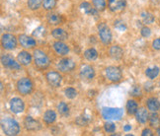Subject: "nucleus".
I'll list each match as a JSON object with an SVG mask.
<instances>
[{"mask_svg":"<svg viewBox=\"0 0 160 136\" xmlns=\"http://www.w3.org/2000/svg\"><path fill=\"white\" fill-rule=\"evenodd\" d=\"M1 127L5 135L8 136H15L20 132V125L14 119L11 117H5L1 120Z\"/></svg>","mask_w":160,"mask_h":136,"instance_id":"f257e3e1","label":"nucleus"},{"mask_svg":"<svg viewBox=\"0 0 160 136\" xmlns=\"http://www.w3.org/2000/svg\"><path fill=\"white\" fill-rule=\"evenodd\" d=\"M34 62L36 67L40 70L48 69V66L51 65V59L48 55L42 49H35L33 53Z\"/></svg>","mask_w":160,"mask_h":136,"instance_id":"f03ea898","label":"nucleus"},{"mask_svg":"<svg viewBox=\"0 0 160 136\" xmlns=\"http://www.w3.org/2000/svg\"><path fill=\"white\" fill-rule=\"evenodd\" d=\"M16 88H17V91L19 94H21L22 96H27V95H30L31 93L33 92L34 84L30 78L23 77L17 81Z\"/></svg>","mask_w":160,"mask_h":136,"instance_id":"7ed1b4c3","label":"nucleus"},{"mask_svg":"<svg viewBox=\"0 0 160 136\" xmlns=\"http://www.w3.org/2000/svg\"><path fill=\"white\" fill-rule=\"evenodd\" d=\"M103 119L107 120H120L124 115V109L121 108H103L101 110Z\"/></svg>","mask_w":160,"mask_h":136,"instance_id":"20e7f679","label":"nucleus"},{"mask_svg":"<svg viewBox=\"0 0 160 136\" xmlns=\"http://www.w3.org/2000/svg\"><path fill=\"white\" fill-rule=\"evenodd\" d=\"M98 29V35H99L100 41H102L103 45L109 46L112 41V31L109 28V26L106 23H100L97 26Z\"/></svg>","mask_w":160,"mask_h":136,"instance_id":"39448f33","label":"nucleus"},{"mask_svg":"<svg viewBox=\"0 0 160 136\" xmlns=\"http://www.w3.org/2000/svg\"><path fill=\"white\" fill-rule=\"evenodd\" d=\"M105 75L109 81L117 83L122 79V72L119 67L117 66H109L105 69Z\"/></svg>","mask_w":160,"mask_h":136,"instance_id":"423d86ee","label":"nucleus"},{"mask_svg":"<svg viewBox=\"0 0 160 136\" xmlns=\"http://www.w3.org/2000/svg\"><path fill=\"white\" fill-rule=\"evenodd\" d=\"M17 38L12 34H4L1 38V45L2 47L6 51H13L17 47L18 45Z\"/></svg>","mask_w":160,"mask_h":136,"instance_id":"0eeeda50","label":"nucleus"},{"mask_svg":"<svg viewBox=\"0 0 160 136\" xmlns=\"http://www.w3.org/2000/svg\"><path fill=\"white\" fill-rule=\"evenodd\" d=\"M46 80L51 87L58 88L62 82V76L58 71H50L46 74Z\"/></svg>","mask_w":160,"mask_h":136,"instance_id":"6e6552de","label":"nucleus"},{"mask_svg":"<svg viewBox=\"0 0 160 136\" xmlns=\"http://www.w3.org/2000/svg\"><path fill=\"white\" fill-rule=\"evenodd\" d=\"M79 76L81 78L83 81H92L95 78V70L94 68L92 67L91 65L88 64H83L80 68L79 71Z\"/></svg>","mask_w":160,"mask_h":136,"instance_id":"1a4fd4ad","label":"nucleus"},{"mask_svg":"<svg viewBox=\"0 0 160 136\" xmlns=\"http://www.w3.org/2000/svg\"><path fill=\"white\" fill-rule=\"evenodd\" d=\"M1 63L4 67L8 68L10 70H20L21 64L11 56L10 54H2L1 56Z\"/></svg>","mask_w":160,"mask_h":136,"instance_id":"9d476101","label":"nucleus"},{"mask_svg":"<svg viewBox=\"0 0 160 136\" xmlns=\"http://www.w3.org/2000/svg\"><path fill=\"white\" fill-rule=\"evenodd\" d=\"M108 7L111 12L120 14L127 7V0H108Z\"/></svg>","mask_w":160,"mask_h":136,"instance_id":"9b49d317","label":"nucleus"},{"mask_svg":"<svg viewBox=\"0 0 160 136\" xmlns=\"http://www.w3.org/2000/svg\"><path fill=\"white\" fill-rule=\"evenodd\" d=\"M9 108L11 109V112L13 114H21L25 109V103L20 98H12L9 102Z\"/></svg>","mask_w":160,"mask_h":136,"instance_id":"f8f14e48","label":"nucleus"},{"mask_svg":"<svg viewBox=\"0 0 160 136\" xmlns=\"http://www.w3.org/2000/svg\"><path fill=\"white\" fill-rule=\"evenodd\" d=\"M74 68H75V62L70 58H62L58 63V69L63 73L71 72L72 70H74Z\"/></svg>","mask_w":160,"mask_h":136,"instance_id":"ddd939ff","label":"nucleus"},{"mask_svg":"<svg viewBox=\"0 0 160 136\" xmlns=\"http://www.w3.org/2000/svg\"><path fill=\"white\" fill-rule=\"evenodd\" d=\"M18 41H19V44L21 45L22 47L27 48V49L34 48L37 46V41L33 38V36H30L25 34L20 35L18 36Z\"/></svg>","mask_w":160,"mask_h":136,"instance_id":"4468645a","label":"nucleus"},{"mask_svg":"<svg viewBox=\"0 0 160 136\" xmlns=\"http://www.w3.org/2000/svg\"><path fill=\"white\" fill-rule=\"evenodd\" d=\"M23 123L25 128L29 131H39L42 128V125L39 122V120L33 119L32 116H26Z\"/></svg>","mask_w":160,"mask_h":136,"instance_id":"2eb2a0df","label":"nucleus"},{"mask_svg":"<svg viewBox=\"0 0 160 136\" xmlns=\"http://www.w3.org/2000/svg\"><path fill=\"white\" fill-rule=\"evenodd\" d=\"M52 47H53V51L58 55H60V56H65V55L69 53V51H70L68 46L64 44L63 41H54L52 44Z\"/></svg>","mask_w":160,"mask_h":136,"instance_id":"dca6fc26","label":"nucleus"},{"mask_svg":"<svg viewBox=\"0 0 160 136\" xmlns=\"http://www.w3.org/2000/svg\"><path fill=\"white\" fill-rule=\"evenodd\" d=\"M34 57L32 56V54H31L29 51H20L18 53V56H17V60L18 62H19L21 65L23 66H28L32 63V59Z\"/></svg>","mask_w":160,"mask_h":136,"instance_id":"f3484780","label":"nucleus"},{"mask_svg":"<svg viewBox=\"0 0 160 136\" xmlns=\"http://www.w3.org/2000/svg\"><path fill=\"white\" fill-rule=\"evenodd\" d=\"M135 119H137L138 122L141 123V124L146 123V121L149 119V114L147 109L144 108H139L138 112L135 113Z\"/></svg>","mask_w":160,"mask_h":136,"instance_id":"a211bd4d","label":"nucleus"},{"mask_svg":"<svg viewBox=\"0 0 160 136\" xmlns=\"http://www.w3.org/2000/svg\"><path fill=\"white\" fill-rule=\"evenodd\" d=\"M109 54L110 56L115 60H120L124 56V49H122L120 46H113L109 49Z\"/></svg>","mask_w":160,"mask_h":136,"instance_id":"6ab92c4d","label":"nucleus"},{"mask_svg":"<svg viewBox=\"0 0 160 136\" xmlns=\"http://www.w3.org/2000/svg\"><path fill=\"white\" fill-rule=\"evenodd\" d=\"M79 7L85 14L90 15V16H96V15H98V12H99L94 7V6L92 7V5L89 2H86V1H84V2H82L81 4H80Z\"/></svg>","mask_w":160,"mask_h":136,"instance_id":"aec40b11","label":"nucleus"},{"mask_svg":"<svg viewBox=\"0 0 160 136\" xmlns=\"http://www.w3.org/2000/svg\"><path fill=\"white\" fill-rule=\"evenodd\" d=\"M52 36L58 41H65L68 39V34L66 31L61 28H55L52 31Z\"/></svg>","mask_w":160,"mask_h":136,"instance_id":"412c9836","label":"nucleus"},{"mask_svg":"<svg viewBox=\"0 0 160 136\" xmlns=\"http://www.w3.org/2000/svg\"><path fill=\"white\" fill-rule=\"evenodd\" d=\"M146 107L152 113H156L160 109V102L156 98H149L146 100Z\"/></svg>","mask_w":160,"mask_h":136,"instance_id":"4be33fe9","label":"nucleus"},{"mask_svg":"<svg viewBox=\"0 0 160 136\" xmlns=\"http://www.w3.org/2000/svg\"><path fill=\"white\" fill-rule=\"evenodd\" d=\"M42 119L47 123V124H52V123L57 120V113L52 109H48L47 112H45Z\"/></svg>","mask_w":160,"mask_h":136,"instance_id":"5701e85b","label":"nucleus"},{"mask_svg":"<svg viewBox=\"0 0 160 136\" xmlns=\"http://www.w3.org/2000/svg\"><path fill=\"white\" fill-rule=\"evenodd\" d=\"M47 21L50 25L58 26V25L61 24V22H62V17L57 13H50L47 16Z\"/></svg>","mask_w":160,"mask_h":136,"instance_id":"b1692460","label":"nucleus"},{"mask_svg":"<svg viewBox=\"0 0 160 136\" xmlns=\"http://www.w3.org/2000/svg\"><path fill=\"white\" fill-rule=\"evenodd\" d=\"M126 109H127V112L130 115H132V114H135V113L138 112V103L135 102L134 100H128L127 102V106H126Z\"/></svg>","mask_w":160,"mask_h":136,"instance_id":"393cba45","label":"nucleus"},{"mask_svg":"<svg viewBox=\"0 0 160 136\" xmlns=\"http://www.w3.org/2000/svg\"><path fill=\"white\" fill-rule=\"evenodd\" d=\"M84 57L89 61H94L98 58V51L94 47L86 49L84 51Z\"/></svg>","mask_w":160,"mask_h":136,"instance_id":"a878e982","label":"nucleus"},{"mask_svg":"<svg viewBox=\"0 0 160 136\" xmlns=\"http://www.w3.org/2000/svg\"><path fill=\"white\" fill-rule=\"evenodd\" d=\"M160 73V69L159 67L157 66H154V67H149L147 68V69L145 70V75L147 78H149L150 80H153L155 79Z\"/></svg>","mask_w":160,"mask_h":136,"instance_id":"bb28decb","label":"nucleus"},{"mask_svg":"<svg viewBox=\"0 0 160 136\" xmlns=\"http://www.w3.org/2000/svg\"><path fill=\"white\" fill-rule=\"evenodd\" d=\"M42 1H44V0H28L27 6L30 10L36 11V10H39L41 6H42Z\"/></svg>","mask_w":160,"mask_h":136,"instance_id":"cd10ccee","label":"nucleus"},{"mask_svg":"<svg viewBox=\"0 0 160 136\" xmlns=\"http://www.w3.org/2000/svg\"><path fill=\"white\" fill-rule=\"evenodd\" d=\"M58 112L60 115L62 116H67L69 114V107L67 106L66 103L64 102H60L58 104Z\"/></svg>","mask_w":160,"mask_h":136,"instance_id":"c85d7f7f","label":"nucleus"},{"mask_svg":"<svg viewBox=\"0 0 160 136\" xmlns=\"http://www.w3.org/2000/svg\"><path fill=\"white\" fill-rule=\"evenodd\" d=\"M92 4H93L94 7L99 11L102 12L106 9V0H92Z\"/></svg>","mask_w":160,"mask_h":136,"instance_id":"c756f323","label":"nucleus"},{"mask_svg":"<svg viewBox=\"0 0 160 136\" xmlns=\"http://www.w3.org/2000/svg\"><path fill=\"white\" fill-rule=\"evenodd\" d=\"M149 124L152 127H159L160 125V117L158 116L157 114L153 113L151 115H149Z\"/></svg>","mask_w":160,"mask_h":136,"instance_id":"7c9ffc66","label":"nucleus"},{"mask_svg":"<svg viewBox=\"0 0 160 136\" xmlns=\"http://www.w3.org/2000/svg\"><path fill=\"white\" fill-rule=\"evenodd\" d=\"M57 3H58L57 0H44L42 1V8L48 11L52 10L57 6Z\"/></svg>","mask_w":160,"mask_h":136,"instance_id":"2f4dec72","label":"nucleus"},{"mask_svg":"<svg viewBox=\"0 0 160 136\" xmlns=\"http://www.w3.org/2000/svg\"><path fill=\"white\" fill-rule=\"evenodd\" d=\"M77 94H78L77 91L72 87H68L64 90V95L67 99H69V100H72V99L76 98Z\"/></svg>","mask_w":160,"mask_h":136,"instance_id":"473e14b6","label":"nucleus"},{"mask_svg":"<svg viewBox=\"0 0 160 136\" xmlns=\"http://www.w3.org/2000/svg\"><path fill=\"white\" fill-rule=\"evenodd\" d=\"M141 17H142L143 23L146 25L152 24L154 22V16H153L151 13H148V12H144V13L141 14Z\"/></svg>","mask_w":160,"mask_h":136,"instance_id":"72a5a7b5","label":"nucleus"},{"mask_svg":"<svg viewBox=\"0 0 160 136\" xmlns=\"http://www.w3.org/2000/svg\"><path fill=\"white\" fill-rule=\"evenodd\" d=\"M33 36H36V38H38V39L42 38L44 36H46V29L44 27L40 26L39 28H37L33 32Z\"/></svg>","mask_w":160,"mask_h":136,"instance_id":"f704fd0d","label":"nucleus"},{"mask_svg":"<svg viewBox=\"0 0 160 136\" xmlns=\"http://www.w3.org/2000/svg\"><path fill=\"white\" fill-rule=\"evenodd\" d=\"M104 129H105V131L108 132V133H113L116 131V125L114 124L113 122H106L105 124H104Z\"/></svg>","mask_w":160,"mask_h":136,"instance_id":"c9c22d12","label":"nucleus"},{"mask_svg":"<svg viewBox=\"0 0 160 136\" xmlns=\"http://www.w3.org/2000/svg\"><path fill=\"white\" fill-rule=\"evenodd\" d=\"M114 26H115L116 29H118L119 31H122H122H126L127 30V25L125 24V22H122L121 20L115 21Z\"/></svg>","mask_w":160,"mask_h":136,"instance_id":"e433bc0d","label":"nucleus"},{"mask_svg":"<svg viewBox=\"0 0 160 136\" xmlns=\"http://www.w3.org/2000/svg\"><path fill=\"white\" fill-rule=\"evenodd\" d=\"M75 122L79 126H86L88 124V119H86L85 116H78L75 120Z\"/></svg>","mask_w":160,"mask_h":136,"instance_id":"4c0bfd02","label":"nucleus"},{"mask_svg":"<svg viewBox=\"0 0 160 136\" xmlns=\"http://www.w3.org/2000/svg\"><path fill=\"white\" fill-rule=\"evenodd\" d=\"M140 34L143 38H148L151 35V30L148 27H142L140 30Z\"/></svg>","mask_w":160,"mask_h":136,"instance_id":"58836bf2","label":"nucleus"},{"mask_svg":"<svg viewBox=\"0 0 160 136\" xmlns=\"http://www.w3.org/2000/svg\"><path fill=\"white\" fill-rule=\"evenodd\" d=\"M131 93H132V95L134 96V97H140L141 96V90H140V88L138 87V86H134Z\"/></svg>","mask_w":160,"mask_h":136,"instance_id":"ea45409f","label":"nucleus"},{"mask_svg":"<svg viewBox=\"0 0 160 136\" xmlns=\"http://www.w3.org/2000/svg\"><path fill=\"white\" fill-rule=\"evenodd\" d=\"M152 47L155 51H160V39H156L152 41Z\"/></svg>","mask_w":160,"mask_h":136,"instance_id":"a19ab883","label":"nucleus"},{"mask_svg":"<svg viewBox=\"0 0 160 136\" xmlns=\"http://www.w3.org/2000/svg\"><path fill=\"white\" fill-rule=\"evenodd\" d=\"M141 135L142 136H152L153 135V132L151 129L149 128H145L142 130V133H141Z\"/></svg>","mask_w":160,"mask_h":136,"instance_id":"79ce46f5","label":"nucleus"},{"mask_svg":"<svg viewBox=\"0 0 160 136\" xmlns=\"http://www.w3.org/2000/svg\"><path fill=\"white\" fill-rule=\"evenodd\" d=\"M153 89V84L152 83H145V90L148 92Z\"/></svg>","mask_w":160,"mask_h":136,"instance_id":"37998d69","label":"nucleus"},{"mask_svg":"<svg viewBox=\"0 0 160 136\" xmlns=\"http://www.w3.org/2000/svg\"><path fill=\"white\" fill-rule=\"evenodd\" d=\"M132 129V126L131 125H128V124H127V125H125V127H124V130L126 131V132H128V131H130Z\"/></svg>","mask_w":160,"mask_h":136,"instance_id":"c03bdc74","label":"nucleus"},{"mask_svg":"<svg viewBox=\"0 0 160 136\" xmlns=\"http://www.w3.org/2000/svg\"><path fill=\"white\" fill-rule=\"evenodd\" d=\"M156 133H157V135H160V128L159 127H157V129H156Z\"/></svg>","mask_w":160,"mask_h":136,"instance_id":"a18cd8bd","label":"nucleus"}]
</instances>
